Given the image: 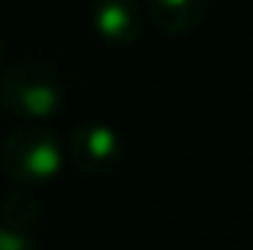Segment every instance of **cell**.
Instances as JSON below:
<instances>
[{
    "mask_svg": "<svg viewBox=\"0 0 253 250\" xmlns=\"http://www.w3.org/2000/svg\"><path fill=\"white\" fill-rule=\"evenodd\" d=\"M64 106V81L48 61H16L0 68V109L23 122H45Z\"/></svg>",
    "mask_w": 253,
    "mask_h": 250,
    "instance_id": "6da1fadb",
    "label": "cell"
},
{
    "mask_svg": "<svg viewBox=\"0 0 253 250\" xmlns=\"http://www.w3.org/2000/svg\"><path fill=\"white\" fill-rule=\"evenodd\" d=\"M64 167V148L58 135L42 122H26L0 144V173L13 186L39 189L51 183Z\"/></svg>",
    "mask_w": 253,
    "mask_h": 250,
    "instance_id": "7a4b0ae2",
    "label": "cell"
},
{
    "mask_svg": "<svg viewBox=\"0 0 253 250\" xmlns=\"http://www.w3.org/2000/svg\"><path fill=\"white\" fill-rule=\"evenodd\" d=\"M68 161L86 176H103L119 167L125 154L122 135L106 122H81L68 138Z\"/></svg>",
    "mask_w": 253,
    "mask_h": 250,
    "instance_id": "3957f363",
    "label": "cell"
},
{
    "mask_svg": "<svg viewBox=\"0 0 253 250\" xmlns=\"http://www.w3.org/2000/svg\"><path fill=\"white\" fill-rule=\"evenodd\" d=\"M90 23L106 45L125 48L135 45L144 32V6L141 0H93Z\"/></svg>",
    "mask_w": 253,
    "mask_h": 250,
    "instance_id": "277c9868",
    "label": "cell"
},
{
    "mask_svg": "<svg viewBox=\"0 0 253 250\" xmlns=\"http://www.w3.org/2000/svg\"><path fill=\"white\" fill-rule=\"evenodd\" d=\"M209 13V0H148V16L161 36L179 39L199 29Z\"/></svg>",
    "mask_w": 253,
    "mask_h": 250,
    "instance_id": "5b68a950",
    "label": "cell"
},
{
    "mask_svg": "<svg viewBox=\"0 0 253 250\" xmlns=\"http://www.w3.org/2000/svg\"><path fill=\"white\" fill-rule=\"evenodd\" d=\"M36 228L0 218V250H36Z\"/></svg>",
    "mask_w": 253,
    "mask_h": 250,
    "instance_id": "8992f818",
    "label": "cell"
},
{
    "mask_svg": "<svg viewBox=\"0 0 253 250\" xmlns=\"http://www.w3.org/2000/svg\"><path fill=\"white\" fill-rule=\"evenodd\" d=\"M0 68H3V42H0Z\"/></svg>",
    "mask_w": 253,
    "mask_h": 250,
    "instance_id": "52a82bcc",
    "label": "cell"
}]
</instances>
